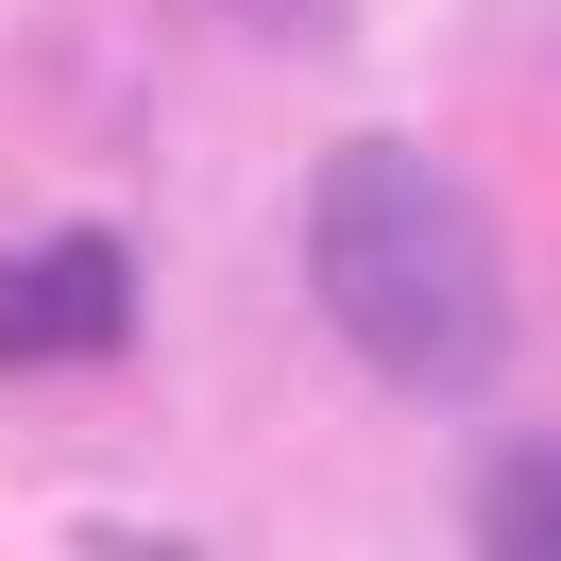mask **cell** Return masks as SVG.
I'll list each match as a JSON object with an SVG mask.
<instances>
[{
  "label": "cell",
  "mask_w": 561,
  "mask_h": 561,
  "mask_svg": "<svg viewBox=\"0 0 561 561\" xmlns=\"http://www.w3.org/2000/svg\"><path fill=\"white\" fill-rule=\"evenodd\" d=\"M307 289L409 409H477L493 357H511V273H493L477 187L391 119L307 153Z\"/></svg>",
  "instance_id": "cell-1"
},
{
  "label": "cell",
  "mask_w": 561,
  "mask_h": 561,
  "mask_svg": "<svg viewBox=\"0 0 561 561\" xmlns=\"http://www.w3.org/2000/svg\"><path fill=\"white\" fill-rule=\"evenodd\" d=\"M137 341V239L119 221H35L0 255V375H103Z\"/></svg>",
  "instance_id": "cell-2"
},
{
  "label": "cell",
  "mask_w": 561,
  "mask_h": 561,
  "mask_svg": "<svg viewBox=\"0 0 561 561\" xmlns=\"http://www.w3.org/2000/svg\"><path fill=\"white\" fill-rule=\"evenodd\" d=\"M459 527H477L493 561H561V443H493V459H477V511H459Z\"/></svg>",
  "instance_id": "cell-3"
}]
</instances>
